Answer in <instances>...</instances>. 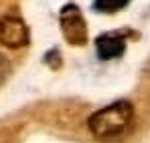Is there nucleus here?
<instances>
[{
  "instance_id": "nucleus-1",
  "label": "nucleus",
  "mask_w": 150,
  "mask_h": 143,
  "mask_svg": "<svg viewBox=\"0 0 150 143\" xmlns=\"http://www.w3.org/2000/svg\"><path fill=\"white\" fill-rule=\"evenodd\" d=\"M134 117V107L130 101H116L100 111H96L89 119L87 127L98 139H116L130 127Z\"/></svg>"
},
{
  "instance_id": "nucleus-2",
  "label": "nucleus",
  "mask_w": 150,
  "mask_h": 143,
  "mask_svg": "<svg viewBox=\"0 0 150 143\" xmlns=\"http://www.w3.org/2000/svg\"><path fill=\"white\" fill-rule=\"evenodd\" d=\"M59 24L65 40L71 47H83L87 43V22L77 4H65L59 14Z\"/></svg>"
},
{
  "instance_id": "nucleus-3",
  "label": "nucleus",
  "mask_w": 150,
  "mask_h": 143,
  "mask_svg": "<svg viewBox=\"0 0 150 143\" xmlns=\"http://www.w3.org/2000/svg\"><path fill=\"white\" fill-rule=\"evenodd\" d=\"M0 45L6 48H23L28 45V28L21 16L0 18Z\"/></svg>"
},
{
  "instance_id": "nucleus-4",
  "label": "nucleus",
  "mask_w": 150,
  "mask_h": 143,
  "mask_svg": "<svg viewBox=\"0 0 150 143\" xmlns=\"http://www.w3.org/2000/svg\"><path fill=\"white\" fill-rule=\"evenodd\" d=\"M96 50L101 61H112L122 57L126 50V34L122 30L118 32H103L96 38Z\"/></svg>"
},
{
  "instance_id": "nucleus-5",
  "label": "nucleus",
  "mask_w": 150,
  "mask_h": 143,
  "mask_svg": "<svg viewBox=\"0 0 150 143\" xmlns=\"http://www.w3.org/2000/svg\"><path fill=\"white\" fill-rule=\"evenodd\" d=\"M130 0H93V10L103 14H114L128 6Z\"/></svg>"
},
{
  "instance_id": "nucleus-6",
  "label": "nucleus",
  "mask_w": 150,
  "mask_h": 143,
  "mask_svg": "<svg viewBox=\"0 0 150 143\" xmlns=\"http://www.w3.org/2000/svg\"><path fill=\"white\" fill-rule=\"evenodd\" d=\"M6 71H8V61L0 54V81H2V77L6 75Z\"/></svg>"
}]
</instances>
